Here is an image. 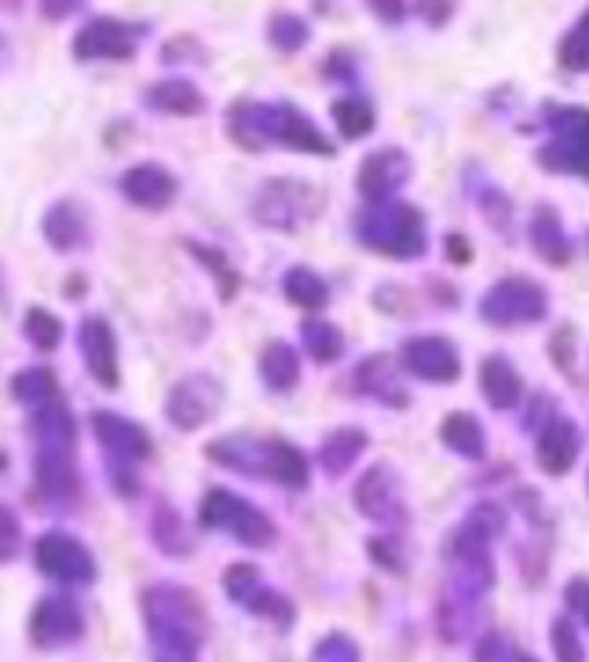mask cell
<instances>
[{
  "instance_id": "cell-27",
  "label": "cell",
  "mask_w": 589,
  "mask_h": 662,
  "mask_svg": "<svg viewBox=\"0 0 589 662\" xmlns=\"http://www.w3.org/2000/svg\"><path fill=\"white\" fill-rule=\"evenodd\" d=\"M191 56L205 59V51H202V45H198L195 37H173V40L165 45V51H162L165 62H180V59H191Z\"/></svg>"
},
{
  "instance_id": "cell-15",
  "label": "cell",
  "mask_w": 589,
  "mask_h": 662,
  "mask_svg": "<svg viewBox=\"0 0 589 662\" xmlns=\"http://www.w3.org/2000/svg\"><path fill=\"white\" fill-rule=\"evenodd\" d=\"M575 454H578V436H575V428L564 425V422H556L550 433L542 436V447H539L542 465L550 469V472H564V469L575 461Z\"/></svg>"
},
{
  "instance_id": "cell-7",
  "label": "cell",
  "mask_w": 589,
  "mask_h": 662,
  "mask_svg": "<svg viewBox=\"0 0 589 662\" xmlns=\"http://www.w3.org/2000/svg\"><path fill=\"white\" fill-rule=\"evenodd\" d=\"M121 194L129 198L132 205L162 213V209L173 205V198H176V176L154 162L132 165V169L121 176Z\"/></svg>"
},
{
  "instance_id": "cell-2",
  "label": "cell",
  "mask_w": 589,
  "mask_h": 662,
  "mask_svg": "<svg viewBox=\"0 0 589 662\" xmlns=\"http://www.w3.org/2000/svg\"><path fill=\"white\" fill-rule=\"evenodd\" d=\"M34 560L48 578L56 582H70V586H89L96 578V564H92V553L84 549L78 539L62 531H48L40 534L34 545Z\"/></svg>"
},
{
  "instance_id": "cell-24",
  "label": "cell",
  "mask_w": 589,
  "mask_h": 662,
  "mask_svg": "<svg viewBox=\"0 0 589 662\" xmlns=\"http://www.w3.org/2000/svg\"><path fill=\"white\" fill-rule=\"evenodd\" d=\"M19 534H23V528H19V517L8 506H0V564H8L15 556Z\"/></svg>"
},
{
  "instance_id": "cell-20",
  "label": "cell",
  "mask_w": 589,
  "mask_h": 662,
  "mask_svg": "<svg viewBox=\"0 0 589 662\" xmlns=\"http://www.w3.org/2000/svg\"><path fill=\"white\" fill-rule=\"evenodd\" d=\"M561 62L567 70H589V12L578 19L561 45Z\"/></svg>"
},
{
  "instance_id": "cell-26",
  "label": "cell",
  "mask_w": 589,
  "mask_h": 662,
  "mask_svg": "<svg viewBox=\"0 0 589 662\" xmlns=\"http://www.w3.org/2000/svg\"><path fill=\"white\" fill-rule=\"evenodd\" d=\"M553 640H556V655H561V662H582V648H578L575 629L567 623H556Z\"/></svg>"
},
{
  "instance_id": "cell-18",
  "label": "cell",
  "mask_w": 589,
  "mask_h": 662,
  "mask_svg": "<svg viewBox=\"0 0 589 662\" xmlns=\"http://www.w3.org/2000/svg\"><path fill=\"white\" fill-rule=\"evenodd\" d=\"M333 118H337V129H341L349 140H360L374 129V110L366 107L363 99H341L333 103Z\"/></svg>"
},
{
  "instance_id": "cell-9",
  "label": "cell",
  "mask_w": 589,
  "mask_h": 662,
  "mask_svg": "<svg viewBox=\"0 0 589 662\" xmlns=\"http://www.w3.org/2000/svg\"><path fill=\"white\" fill-rule=\"evenodd\" d=\"M40 230H45L48 246L56 253H70V249H81L89 241V220H84L78 202H56L40 220Z\"/></svg>"
},
{
  "instance_id": "cell-11",
  "label": "cell",
  "mask_w": 589,
  "mask_h": 662,
  "mask_svg": "<svg viewBox=\"0 0 589 662\" xmlns=\"http://www.w3.org/2000/svg\"><path fill=\"white\" fill-rule=\"evenodd\" d=\"M78 634H81V615L70 601L51 596V601L37 604V612H34V640L37 645H45V648L67 645V640H73Z\"/></svg>"
},
{
  "instance_id": "cell-28",
  "label": "cell",
  "mask_w": 589,
  "mask_h": 662,
  "mask_svg": "<svg viewBox=\"0 0 589 662\" xmlns=\"http://www.w3.org/2000/svg\"><path fill=\"white\" fill-rule=\"evenodd\" d=\"M417 12L425 15L433 26H444L450 12H455V0H417Z\"/></svg>"
},
{
  "instance_id": "cell-21",
  "label": "cell",
  "mask_w": 589,
  "mask_h": 662,
  "mask_svg": "<svg viewBox=\"0 0 589 662\" xmlns=\"http://www.w3.org/2000/svg\"><path fill=\"white\" fill-rule=\"evenodd\" d=\"M444 439L450 447L466 450V454H480V450H483V436H480V428H476V422H472L469 414L450 417V422L444 425Z\"/></svg>"
},
{
  "instance_id": "cell-8",
  "label": "cell",
  "mask_w": 589,
  "mask_h": 662,
  "mask_svg": "<svg viewBox=\"0 0 589 662\" xmlns=\"http://www.w3.org/2000/svg\"><path fill=\"white\" fill-rule=\"evenodd\" d=\"M146 107L151 110H162V114H173V118H198V114H205V96L202 88L195 85V81L187 78H165L157 81V85L146 88Z\"/></svg>"
},
{
  "instance_id": "cell-16",
  "label": "cell",
  "mask_w": 589,
  "mask_h": 662,
  "mask_svg": "<svg viewBox=\"0 0 589 662\" xmlns=\"http://www.w3.org/2000/svg\"><path fill=\"white\" fill-rule=\"evenodd\" d=\"M23 330H26V341L34 344L37 352H56L62 341V322L48 308H30Z\"/></svg>"
},
{
  "instance_id": "cell-4",
  "label": "cell",
  "mask_w": 589,
  "mask_h": 662,
  "mask_svg": "<svg viewBox=\"0 0 589 662\" xmlns=\"http://www.w3.org/2000/svg\"><path fill=\"white\" fill-rule=\"evenodd\" d=\"M78 344H81L89 374L96 377L103 388H118V338H114L110 322L99 319V315H89V319L81 322Z\"/></svg>"
},
{
  "instance_id": "cell-13",
  "label": "cell",
  "mask_w": 589,
  "mask_h": 662,
  "mask_svg": "<svg viewBox=\"0 0 589 662\" xmlns=\"http://www.w3.org/2000/svg\"><path fill=\"white\" fill-rule=\"evenodd\" d=\"M407 363L410 370H417L428 381H450L458 374L455 348H447L444 341H414L407 348Z\"/></svg>"
},
{
  "instance_id": "cell-25",
  "label": "cell",
  "mask_w": 589,
  "mask_h": 662,
  "mask_svg": "<svg viewBox=\"0 0 589 662\" xmlns=\"http://www.w3.org/2000/svg\"><path fill=\"white\" fill-rule=\"evenodd\" d=\"M308 348L319 363H326L330 355L341 348V341H337V333L330 330V326H308Z\"/></svg>"
},
{
  "instance_id": "cell-29",
  "label": "cell",
  "mask_w": 589,
  "mask_h": 662,
  "mask_svg": "<svg viewBox=\"0 0 589 662\" xmlns=\"http://www.w3.org/2000/svg\"><path fill=\"white\" fill-rule=\"evenodd\" d=\"M84 0H40V15L59 23V19H70L73 12H81Z\"/></svg>"
},
{
  "instance_id": "cell-33",
  "label": "cell",
  "mask_w": 589,
  "mask_h": 662,
  "mask_svg": "<svg viewBox=\"0 0 589 662\" xmlns=\"http://www.w3.org/2000/svg\"><path fill=\"white\" fill-rule=\"evenodd\" d=\"M0 293H4V275H0Z\"/></svg>"
},
{
  "instance_id": "cell-12",
  "label": "cell",
  "mask_w": 589,
  "mask_h": 662,
  "mask_svg": "<svg viewBox=\"0 0 589 662\" xmlns=\"http://www.w3.org/2000/svg\"><path fill=\"white\" fill-rule=\"evenodd\" d=\"M410 165L399 151H377L366 157V165L360 169V191H366L370 198H385L399 180H407Z\"/></svg>"
},
{
  "instance_id": "cell-3",
  "label": "cell",
  "mask_w": 589,
  "mask_h": 662,
  "mask_svg": "<svg viewBox=\"0 0 589 662\" xmlns=\"http://www.w3.org/2000/svg\"><path fill=\"white\" fill-rule=\"evenodd\" d=\"M202 523L205 528H227L235 531L238 542L249 545H268L271 542V523L260 517L257 509H249L246 501H238L227 490H209L202 501Z\"/></svg>"
},
{
  "instance_id": "cell-1",
  "label": "cell",
  "mask_w": 589,
  "mask_h": 662,
  "mask_svg": "<svg viewBox=\"0 0 589 662\" xmlns=\"http://www.w3.org/2000/svg\"><path fill=\"white\" fill-rule=\"evenodd\" d=\"M146 29H151L146 23H125V19H114V15H96L73 34L70 51L78 62H103V59L125 62L136 56Z\"/></svg>"
},
{
  "instance_id": "cell-10",
  "label": "cell",
  "mask_w": 589,
  "mask_h": 662,
  "mask_svg": "<svg viewBox=\"0 0 589 662\" xmlns=\"http://www.w3.org/2000/svg\"><path fill=\"white\" fill-rule=\"evenodd\" d=\"M561 129V143L542 151V157L564 154V162L556 169H586L589 173V110H567L556 118Z\"/></svg>"
},
{
  "instance_id": "cell-30",
  "label": "cell",
  "mask_w": 589,
  "mask_h": 662,
  "mask_svg": "<svg viewBox=\"0 0 589 662\" xmlns=\"http://www.w3.org/2000/svg\"><path fill=\"white\" fill-rule=\"evenodd\" d=\"M567 604H572L575 612L589 623V582L586 578H575L572 582V590H567Z\"/></svg>"
},
{
  "instance_id": "cell-6",
  "label": "cell",
  "mask_w": 589,
  "mask_h": 662,
  "mask_svg": "<svg viewBox=\"0 0 589 662\" xmlns=\"http://www.w3.org/2000/svg\"><path fill=\"white\" fill-rule=\"evenodd\" d=\"M92 428H96V439L107 447L110 461H143L151 458V436L143 433L140 425H132L129 417L110 414V410H96L92 414Z\"/></svg>"
},
{
  "instance_id": "cell-5",
  "label": "cell",
  "mask_w": 589,
  "mask_h": 662,
  "mask_svg": "<svg viewBox=\"0 0 589 662\" xmlns=\"http://www.w3.org/2000/svg\"><path fill=\"white\" fill-rule=\"evenodd\" d=\"M216 399H220L216 385L209 381V377L198 374V377H187V381H180L173 388L165 414H168V422H173L176 428H187V433H191V428L205 425L209 417H213Z\"/></svg>"
},
{
  "instance_id": "cell-19",
  "label": "cell",
  "mask_w": 589,
  "mask_h": 662,
  "mask_svg": "<svg viewBox=\"0 0 589 662\" xmlns=\"http://www.w3.org/2000/svg\"><path fill=\"white\" fill-rule=\"evenodd\" d=\"M264 377L275 388H282V392H286V388L297 381V355H293L286 344H275V348H268L264 352Z\"/></svg>"
},
{
  "instance_id": "cell-32",
  "label": "cell",
  "mask_w": 589,
  "mask_h": 662,
  "mask_svg": "<svg viewBox=\"0 0 589 662\" xmlns=\"http://www.w3.org/2000/svg\"><path fill=\"white\" fill-rule=\"evenodd\" d=\"M0 12H23V0H0Z\"/></svg>"
},
{
  "instance_id": "cell-22",
  "label": "cell",
  "mask_w": 589,
  "mask_h": 662,
  "mask_svg": "<svg viewBox=\"0 0 589 662\" xmlns=\"http://www.w3.org/2000/svg\"><path fill=\"white\" fill-rule=\"evenodd\" d=\"M268 37H271V45L282 51H297L304 40H308V26H304L297 15H275L268 26Z\"/></svg>"
},
{
  "instance_id": "cell-14",
  "label": "cell",
  "mask_w": 589,
  "mask_h": 662,
  "mask_svg": "<svg viewBox=\"0 0 589 662\" xmlns=\"http://www.w3.org/2000/svg\"><path fill=\"white\" fill-rule=\"evenodd\" d=\"M12 395L19 399L23 406H45L51 399H59V385H56V374L48 366H30V370H19L12 377Z\"/></svg>"
},
{
  "instance_id": "cell-23",
  "label": "cell",
  "mask_w": 589,
  "mask_h": 662,
  "mask_svg": "<svg viewBox=\"0 0 589 662\" xmlns=\"http://www.w3.org/2000/svg\"><path fill=\"white\" fill-rule=\"evenodd\" d=\"M286 289H290V297L297 300V304H322L326 300V289H322V282H315L308 271H293L290 275V282H286Z\"/></svg>"
},
{
  "instance_id": "cell-17",
  "label": "cell",
  "mask_w": 589,
  "mask_h": 662,
  "mask_svg": "<svg viewBox=\"0 0 589 662\" xmlns=\"http://www.w3.org/2000/svg\"><path fill=\"white\" fill-rule=\"evenodd\" d=\"M483 388H487V399L494 406H509L520 392V381H517V374L509 370V363L491 359L483 366Z\"/></svg>"
},
{
  "instance_id": "cell-31",
  "label": "cell",
  "mask_w": 589,
  "mask_h": 662,
  "mask_svg": "<svg viewBox=\"0 0 589 662\" xmlns=\"http://www.w3.org/2000/svg\"><path fill=\"white\" fill-rule=\"evenodd\" d=\"M370 8L385 23H399V19H403V0H370Z\"/></svg>"
}]
</instances>
